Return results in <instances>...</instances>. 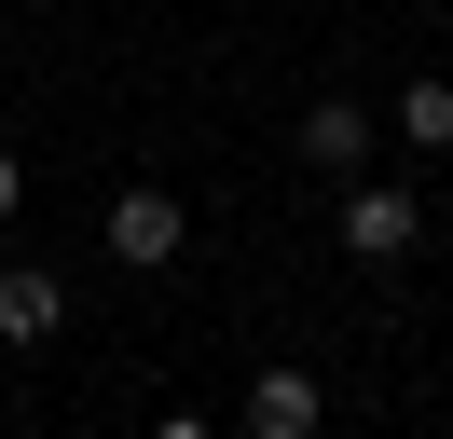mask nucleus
I'll list each match as a JSON object with an SVG mask.
<instances>
[{"label": "nucleus", "mask_w": 453, "mask_h": 439, "mask_svg": "<svg viewBox=\"0 0 453 439\" xmlns=\"http://www.w3.org/2000/svg\"><path fill=\"white\" fill-rule=\"evenodd\" d=\"M96 247H111L124 274H165L179 247H193V220H179V192H151V179H138V192H111V220H96Z\"/></svg>", "instance_id": "f257e3e1"}, {"label": "nucleus", "mask_w": 453, "mask_h": 439, "mask_svg": "<svg viewBox=\"0 0 453 439\" xmlns=\"http://www.w3.org/2000/svg\"><path fill=\"white\" fill-rule=\"evenodd\" d=\"M412 234H426V206L398 179H343V247H357V261H398Z\"/></svg>", "instance_id": "f03ea898"}, {"label": "nucleus", "mask_w": 453, "mask_h": 439, "mask_svg": "<svg viewBox=\"0 0 453 439\" xmlns=\"http://www.w3.org/2000/svg\"><path fill=\"white\" fill-rule=\"evenodd\" d=\"M56 316H69V289L42 261H0V343H56Z\"/></svg>", "instance_id": "7ed1b4c3"}, {"label": "nucleus", "mask_w": 453, "mask_h": 439, "mask_svg": "<svg viewBox=\"0 0 453 439\" xmlns=\"http://www.w3.org/2000/svg\"><path fill=\"white\" fill-rule=\"evenodd\" d=\"M303 165H316V179H357V165H371V110L316 96V110H303Z\"/></svg>", "instance_id": "20e7f679"}, {"label": "nucleus", "mask_w": 453, "mask_h": 439, "mask_svg": "<svg viewBox=\"0 0 453 439\" xmlns=\"http://www.w3.org/2000/svg\"><path fill=\"white\" fill-rule=\"evenodd\" d=\"M248 439H316V371H261L248 384Z\"/></svg>", "instance_id": "39448f33"}, {"label": "nucleus", "mask_w": 453, "mask_h": 439, "mask_svg": "<svg viewBox=\"0 0 453 439\" xmlns=\"http://www.w3.org/2000/svg\"><path fill=\"white\" fill-rule=\"evenodd\" d=\"M385 137H412V151H453V82H440V69H412V82H398V110H385Z\"/></svg>", "instance_id": "423d86ee"}, {"label": "nucleus", "mask_w": 453, "mask_h": 439, "mask_svg": "<svg viewBox=\"0 0 453 439\" xmlns=\"http://www.w3.org/2000/svg\"><path fill=\"white\" fill-rule=\"evenodd\" d=\"M14 206H28V165H14V151H0V220H14Z\"/></svg>", "instance_id": "0eeeda50"}]
</instances>
